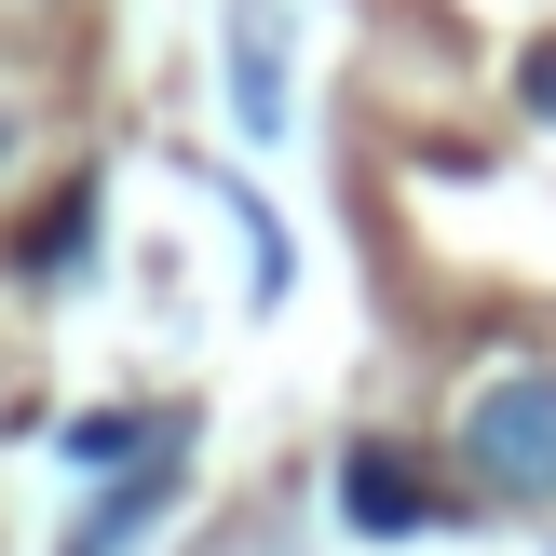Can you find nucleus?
<instances>
[{"instance_id": "7ed1b4c3", "label": "nucleus", "mask_w": 556, "mask_h": 556, "mask_svg": "<svg viewBox=\"0 0 556 556\" xmlns=\"http://www.w3.org/2000/svg\"><path fill=\"white\" fill-rule=\"evenodd\" d=\"M516 96H530V109H543V123H556V41L530 54V68H516Z\"/></svg>"}, {"instance_id": "f03ea898", "label": "nucleus", "mask_w": 556, "mask_h": 556, "mask_svg": "<svg viewBox=\"0 0 556 556\" xmlns=\"http://www.w3.org/2000/svg\"><path fill=\"white\" fill-rule=\"evenodd\" d=\"M340 503H353V530H434V489H421L407 448H353L340 462Z\"/></svg>"}, {"instance_id": "f257e3e1", "label": "nucleus", "mask_w": 556, "mask_h": 556, "mask_svg": "<svg viewBox=\"0 0 556 556\" xmlns=\"http://www.w3.org/2000/svg\"><path fill=\"white\" fill-rule=\"evenodd\" d=\"M462 476L489 503H556V367L543 353H516L462 394Z\"/></svg>"}, {"instance_id": "20e7f679", "label": "nucleus", "mask_w": 556, "mask_h": 556, "mask_svg": "<svg viewBox=\"0 0 556 556\" xmlns=\"http://www.w3.org/2000/svg\"><path fill=\"white\" fill-rule=\"evenodd\" d=\"M0 163H14V109H0Z\"/></svg>"}]
</instances>
